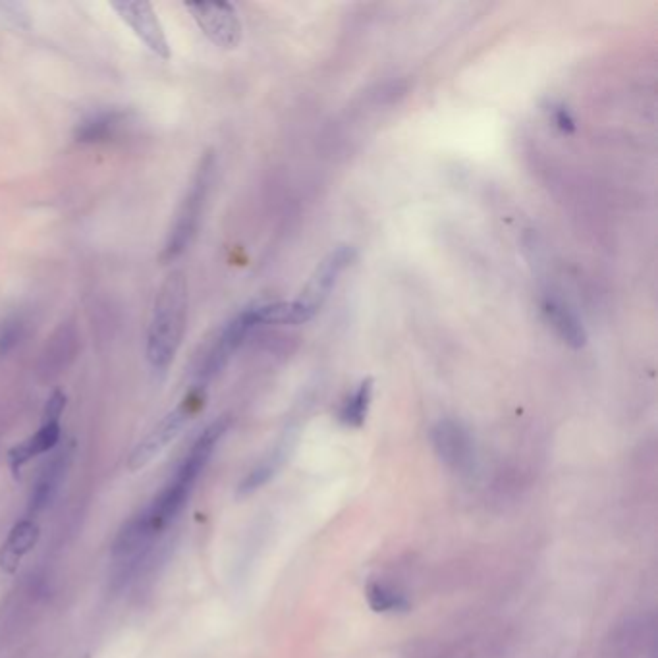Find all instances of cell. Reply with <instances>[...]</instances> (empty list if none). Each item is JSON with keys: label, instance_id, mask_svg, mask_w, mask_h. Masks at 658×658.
Wrapping results in <instances>:
<instances>
[{"label": "cell", "instance_id": "21", "mask_svg": "<svg viewBox=\"0 0 658 658\" xmlns=\"http://www.w3.org/2000/svg\"><path fill=\"white\" fill-rule=\"evenodd\" d=\"M552 118H554L556 126H558L562 132H574V130H576V120L572 118L570 110L566 109V107H562V105L554 107V109H552Z\"/></svg>", "mask_w": 658, "mask_h": 658}, {"label": "cell", "instance_id": "18", "mask_svg": "<svg viewBox=\"0 0 658 658\" xmlns=\"http://www.w3.org/2000/svg\"><path fill=\"white\" fill-rule=\"evenodd\" d=\"M367 601L375 612H402L410 606L408 599L402 593L379 581L367 587Z\"/></svg>", "mask_w": 658, "mask_h": 658}, {"label": "cell", "instance_id": "17", "mask_svg": "<svg viewBox=\"0 0 658 658\" xmlns=\"http://www.w3.org/2000/svg\"><path fill=\"white\" fill-rule=\"evenodd\" d=\"M373 396V381L367 379L357 386L356 390L346 398V402L340 408V421L348 427H361L365 423V417L369 412Z\"/></svg>", "mask_w": 658, "mask_h": 658}, {"label": "cell", "instance_id": "3", "mask_svg": "<svg viewBox=\"0 0 658 658\" xmlns=\"http://www.w3.org/2000/svg\"><path fill=\"white\" fill-rule=\"evenodd\" d=\"M213 172H215V157H213V153H207L197 166L190 190L186 192V197L182 199V203L176 211V219L168 232V240L163 249V261L176 259L180 253H184L186 247L192 244L207 195H209Z\"/></svg>", "mask_w": 658, "mask_h": 658}, {"label": "cell", "instance_id": "6", "mask_svg": "<svg viewBox=\"0 0 658 658\" xmlns=\"http://www.w3.org/2000/svg\"><path fill=\"white\" fill-rule=\"evenodd\" d=\"M203 33L222 49H236L242 41V24L228 2H192L186 4Z\"/></svg>", "mask_w": 658, "mask_h": 658}, {"label": "cell", "instance_id": "11", "mask_svg": "<svg viewBox=\"0 0 658 658\" xmlns=\"http://www.w3.org/2000/svg\"><path fill=\"white\" fill-rule=\"evenodd\" d=\"M70 460H72V450L62 448L51 458V462L43 467V471L31 491V496H29L28 520H33L55 500L56 493L62 487V481L66 477V471L70 467Z\"/></svg>", "mask_w": 658, "mask_h": 658}, {"label": "cell", "instance_id": "5", "mask_svg": "<svg viewBox=\"0 0 658 658\" xmlns=\"http://www.w3.org/2000/svg\"><path fill=\"white\" fill-rule=\"evenodd\" d=\"M64 406H66V396L60 390H56L47 402L43 423L37 429V433L10 450L8 460H10V467H12L14 473H20V469L26 466L28 462H31L33 458H37L45 452H51L58 444V440H60V415L64 412Z\"/></svg>", "mask_w": 658, "mask_h": 658}, {"label": "cell", "instance_id": "14", "mask_svg": "<svg viewBox=\"0 0 658 658\" xmlns=\"http://www.w3.org/2000/svg\"><path fill=\"white\" fill-rule=\"evenodd\" d=\"M543 313L547 317L552 329L558 332V336L572 348H583L587 344V332L583 329L581 321L577 319L576 313L568 309L566 305L558 300H545L543 302Z\"/></svg>", "mask_w": 658, "mask_h": 658}, {"label": "cell", "instance_id": "20", "mask_svg": "<svg viewBox=\"0 0 658 658\" xmlns=\"http://www.w3.org/2000/svg\"><path fill=\"white\" fill-rule=\"evenodd\" d=\"M278 462H280V456L275 454V456L267 458L265 462H261L259 466L253 467V469L249 471V475H247L246 479L240 483V494L253 493V491H257L259 487H263V485L275 475Z\"/></svg>", "mask_w": 658, "mask_h": 658}, {"label": "cell", "instance_id": "4", "mask_svg": "<svg viewBox=\"0 0 658 658\" xmlns=\"http://www.w3.org/2000/svg\"><path fill=\"white\" fill-rule=\"evenodd\" d=\"M195 402H197L195 394H190L172 412L166 413L165 417L159 421V425L139 442L128 460V467L132 471H138L141 467L147 466L149 462H153L166 446L182 433V429L186 427V423L192 419L193 412H195Z\"/></svg>", "mask_w": 658, "mask_h": 658}, {"label": "cell", "instance_id": "2", "mask_svg": "<svg viewBox=\"0 0 658 658\" xmlns=\"http://www.w3.org/2000/svg\"><path fill=\"white\" fill-rule=\"evenodd\" d=\"M188 319V282L180 271L166 276L153 303L147 332V359L155 371H165L180 350Z\"/></svg>", "mask_w": 658, "mask_h": 658}, {"label": "cell", "instance_id": "15", "mask_svg": "<svg viewBox=\"0 0 658 658\" xmlns=\"http://www.w3.org/2000/svg\"><path fill=\"white\" fill-rule=\"evenodd\" d=\"M255 323L263 325V323H273V325H300L309 321L315 311L311 307H307L305 303L300 300L294 302H276L267 303V305H257L251 307Z\"/></svg>", "mask_w": 658, "mask_h": 658}, {"label": "cell", "instance_id": "1", "mask_svg": "<svg viewBox=\"0 0 658 658\" xmlns=\"http://www.w3.org/2000/svg\"><path fill=\"white\" fill-rule=\"evenodd\" d=\"M228 425L230 419L220 417L195 439L159 494L143 512L122 527L114 541V558H138L182 514L217 444L228 431Z\"/></svg>", "mask_w": 658, "mask_h": 658}, {"label": "cell", "instance_id": "8", "mask_svg": "<svg viewBox=\"0 0 658 658\" xmlns=\"http://www.w3.org/2000/svg\"><path fill=\"white\" fill-rule=\"evenodd\" d=\"M356 259V249L350 246L336 247L329 253L323 263L317 267L315 275L311 276L309 284L303 290L300 302L311 307L315 313L319 307L329 298L332 288L338 282V276L342 275Z\"/></svg>", "mask_w": 658, "mask_h": 658}, {"label": "cell", "instance_id": "19", "mask_svg": "<svg viewBox=\"0 0 658 658\" xmlns=\"http://www.w3.org/2000/svg\"><path fill=\"white\" fill-rule=\"evenodd\" d=\"M28 330V323L22 313H12L0 321V359L8 356L20 346Z\"/></svg>", "mask_w": 658, "mask_h": 658}, {"label": "cell", "instance_id": "7", "mask_svg": "<svg viewBox=\"0 0 658 658\" xmlns=\"http://www.w3.org/2000/svg\"><path fill=\"white\" fill-rule=\"evenodd\" d=\"M433 446L440 460L454 469L467 471L475 462V446L466 427L454 419H442L431 431Z\"/></svg>", "mask_w": 658, "mask_h": 658}, {"label": "cell", "instance_id": "9", "mask_svg": "<svg viewBox=\"0 0 658 658\" xmlns=\"http://www.w3.org/2000/svg\"><path fill=\"white\" fill-rule=\"evenodd\" d=\"M112 8L155 55L170 58L165 29L149 2H112Z\"/></svg>", "mask_w": 658, "mask_h": 658}, {"label": "cell", "instance_id": "16", "mask_svg": "<svg viewBox=\"0 0 658 658\" xmlns=\"http://www.w3.org/2000/svg\"><path fill=\"white\" fill-rule=\"evenodd\" d=\"M122 124V114L118 112H99L83 120L78 126L76 138L82 143H97L112 138Z\"/></svg>", "mask_w": 658, "mask_h": 658}, {"label": "cell", "instance_id": "13", "mask_svg": "<svg viewBox=\"0 0 658 658\" xmlns=\"http://www.w3.org/2000/svg\"><path fill=\"white\" fill-rule=\"evenodd\" d=\"M37 541H39V525L35 520L26 518L18 521L0 549V570L6 574H14L20 568L24 556L37 545Z\"/></svg>", "mask_w": 658, "mask_h": 658}, {"label": "cell", "instance_id": "12", "mask_svg": "<svg viewBox=\"0 0 658 658\" xmlns=\"http://www.w3.org/2000/svg\"><path fill=\"white\" fill-rule=\"evenodd\" d=\"M78 344H80V336L74 323H62L49 338L41 354L39 361L41 375L55 377L58 373H62L78 354Z\"/></svg>", "mask_w": 658, "mask_h": 658}, {"label": "cell", "instance_id": "10", "mask_svg": "<svg viewBox=\"0 0 658 658\" xmlns=\"http://www.w3.org/2000/svg\"><path fill=\"white\" fill-rule=\"evenodd\" d=\"M253 327H257V323H255L251 307L246 311H242L236 319H232L224 327L217 344L213 346V350L209 352V356H207L201 371H199V381L201 383H209L217 373H220V369L228 363V359L240 348V344L244 342V338Z\"/></svg>", "mask_w": 658, "mask_h": 658}]
</instances>
